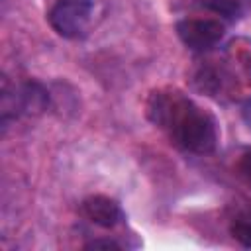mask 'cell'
I'll return each instance as SVG.
<instances>
[{
	"label": "cell",
	"instance_id": "1",
	"mask_svg": "<svg viewBox=\"0 0 251 251\" xmlns=\"http://www.w3.org/2000/svg\"><path fill=\"white\" fill-rule=\"evenodd\" d=\"M145 114L178 149L192 155H210L216 151L218 124L214 116L180 90H153L147 98Z\"/></svg>",
	"mask_w": 251,
	"mask_h": 251
},
{
	"label": "cell",
	"instance_id": "2",
	"mask_svg": "<svg viewBox=\"0 0 251 251\" xmlns=\"http://www.w3.org/2000/svg\"><path fill=\"white\" fill-rule=\"evenodd\" d=\"M49 106V92L37 80H24L20 84H10L4 78L2 84V127L6 129L10 122L22 116H37Z\"/></svg>",
	"mask_w": 251,
	"mask_h": 251
},
{
	"label": "cell",
	"instance_id": "3",
	"mask_svg": "<svg viewBox=\"0 0 251 251\" xmlns=\"http://www.w3.org/2000/svg\"><path fill=\"white\" fill-rule=\"evenodd\" d=\"M92 16V0H55L47 22L61 37L76 39L84 35Z\"/></svg>",
	"mask_w": 251,
	"mask_h": 251
},
{
	"label": "cell",
	"instance_id": "4",
	"mask_svg": "<svg viewBox=\"0 0 251 251\" xmlns=\"http://www.w3.org/2000/svg\"><path fill=\"white\" fill-rule=\"evenodd\" d=\"M226 33L224 22L216 18H182L176 22L178 39L192 51H210Z\"/></svg>",
	"mask_w": 251,
	"mask_h": 251
},
{
	"label": "cell",
	"instance_id": "5",
	"mask_svg": "<svg viewBox=\"0 0 251 251\" xmlns=\"http://www.w3.org/2000/svg\"><path fill=\"white\" fill-rule=\"evenodd\" d=\"M80 208H82V214L86 220H90L92 224H96L104 229L116 227L124 220V212H122L120 204L114 198L104 196V194H94V196L84 198Z\"/></svg>",
	"mask_w": 251,
	"mask_h": 251
},
{
	"label": "cell",
	"instance_id": "6",
	"mask_svg": "<svg viewBox=\"0 0 251 251\" xmlns=\"http://www.w3.org/2000/svg\"><path fill=\"white\" fill-rule=\"evenodd\" d=\"M196 4L227 22H237L251 12V0H196Z\"/></svg>",
	"mask_w": 251,
	"mask_h": 251
},
{
	"label": "cell",
	"instance_id": "7",
	"mask_svg": "<svg viewBox=\"0 0 251 251\" xmlns=\"http://www.w3.org/2000/svg\"><path fill=\"white\" fill-rule=\"evenodd\" d=\"M229 231L237 243H241L243 247H251V210L235 214L229 224Z\"/></svg>",
	"mask_w": 251,
	"mask_h": 251
},
{
	"label": "cell",
	"instance_id": "8",
	"mask_svg": "<svg viewBox=\"0 0 251 251\" xmlns=\"http://www.w3.org/2000/svg\"><path fill=\"white\" fill-rule=\"evenodd\" d=\"M235 171H237L239 178L251 188V149H245L239 155V159L235 163Z\"/></svg>",
	"mask_w": 251,
	"mask_h": 251
},
{
	"label": "cell",
	"instance_id": "9",
	"mask_svg": "<svg viewBox=\"0 0 251 251\" xmlns=\"http://www.w3.org/2000/svg\"><path fill=\"white\" fill-rule=\"evenodd\" d=\"M100 247H106V249H120V243L106 237V239H92L84 245V249H100Z\"/></svg>",
	"mask_w": 251,
	"mask_h": 251
}]
</instances>
